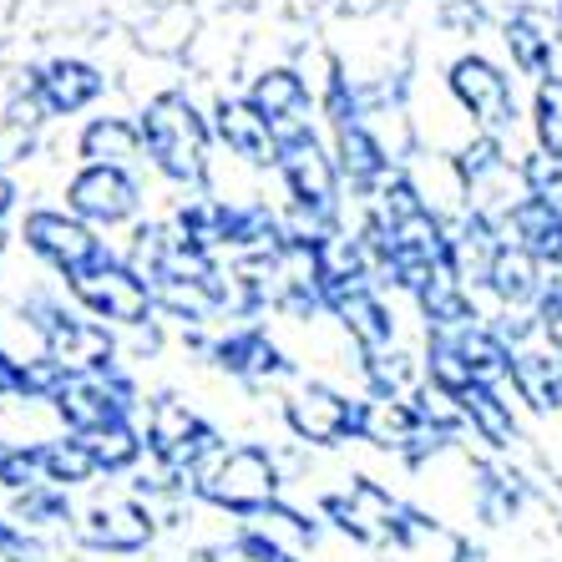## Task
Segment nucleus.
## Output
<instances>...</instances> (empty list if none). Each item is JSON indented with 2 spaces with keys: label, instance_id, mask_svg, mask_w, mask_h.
<instances>
[{
  "label": "nucleus",
  "instance_id": "f257e3e1",
  "mask_svg": "<svg viewBox=\"0 0 562 562\" xmlns=\"http://www.w3.org/2000/svg\"><path fill=\"white\" fill-rule=\"evenodd\" d=\"M137 127L147 143V168L168 188L198 193L209 183V168L218 157V137H213L209 106H198L188 87H162L137 106Z\"/></svg>",
  "mask_w": 562,
  "mask_h": 562
},
{
  "label": "nucleus",
  "instance_id": "f03ea898",
  "mask_svg": "<svg viewBox=\"0 0 562 562\" xmlns=\"http://www.w3.org/2000/svg\"><path fill=\"white\" fill-rule=\"evenodd\" d=\"M21 319H26V329L36 335L41 350L52 355L61 370H71V375L122 366L117 329L92 319V314L77 310V304H66L61 294H46V289L26 294V300H21Z\"/></svg>",
  "mask_w": 562,
  "mask_h": 562
},
{
  "label": "nucleus",
  "instance_id": "7ed1b4c3",
  "mask_svg": "<svg viewBox=\"0 0 562 562\" xmlns=\"http://www.w3.org/2000/svg\"><path fill=\"white\" fill-rule=\"evenodd\" d=\"M319 512H325L345 537L366 542V548L406 552V548H416V542H431L436 537V522L426 512L406 507V502L391 497V492L380 482H370V476H350V486H345V492H329V497L319 502Z\"/></svg>",
  "mask_w": 562,
  "mask_h": 562
},
{
  "label": "nucleus",
  "instance_id": "20e7f679",
  "mask_svg": "<svg viewBox=\"0 0 562 562\" xmlns=\"http://www.w3.org/2000/svg\"><path fill=\"white\" fill-rule=\"evenodd\" d=\"M147 457L157 461V482L162 486H188L193 492L198 471L209 467L213 457H218V426H213L209 416H198L193 406H188L183 395H153L147 401Z\"/></svg>",
  "mask_w": 562,
  "mask_h": 562
},
{
  "label": "nucleus",
  "instance_id": "39448f33",
  "mask_svg": "<svg viewBox=\"0 0 562 562\" xmlns=\"http://www.w3.org/2000/svg\"><path fill=\"white\" fill-rule=\"evenodd\" d=\"M446 97L457 102V112L467 117L471 132H486V137H502V143H512L517 127L527 122L522 97H517V77L482 52L451 56V66H446Z\"/></svg>",
  "mask_w": 562,
  "mask_h": 562
},
{
  "label": "nucleus",
  "instance_id": "423d86ee",
  "mask_svg": "<svg viewBox=\"0 0 562 562\" xmlns=\"http://www.w3.org/2000/svg\"><path fill=\"white\" fill-rule=\"evenodd\" d=\"M193 492L209 507L234 512V517H263L279 502V461L254 441L238 446H218V457L198 471Z\"/></svg>",
  "mask_w": 562,
  "mask_h": 562
},
{
  "label": "nucleus",
  "instance_id": "0eeeda50",
  "mask_svg": "<svg viewBox=\"0 0 562 562\" xmlns=\"http://www.w3.org/2000/svg\"><path fill=\"white\" fill-rule=\"evenodd\" d=\"M274 178L284 188V209L310 213L314 223H329V228H345V178L319 132L284 143Z\"/></svg>",
  "mask_w": 562,
  "mask_h": 562
},
{
  "label": "nucleus",
  "instance_id": "6e6552de",
  "mask_svg": "<svg viewBox=\"0 0 562 562\" xmlns=\"http://www.w3.org/2000/svg\"><path fill=\"white\" fill-rule=\"evenodd\" d=\"M66 294H71L77 310H87L92 319H102V325H112V329H143V325H153V314H157V300H153V289H147V279L137 274L122 254H106L92 269L71 274L66 279Z\"/></svg>",
  "mask_w": 562,
  "mask_h": 562
},
{
  "label": "nucleus",
  "instance_id": "1a4fd4ad",
  "mask_svg": "<svg viewBox=\"0 0 562 562\" xmlns=\"http://www.w3.org/2000/svg\"><path fill=\"white\" fill-rule=\"evenodd\" d=\"M15 244L61 279L81 274V269H92L97 259L112 254L106 249V238H102V228H92V223L77 218L71 209H52V203H36V209L21 213V223H15Z\"/></svg>",
  "mask_w": 562,
  "mask_h": 562
},
{
  "label": "nucleus",
  "instance_id": "9d476101",
  "mask_svg": "<svg viewBox=\"0 0 562 562\" xmlns=\"http://www.w3.org/2000/svg\"><path fill=\"white\" fill-rule=\"evenodd\" d=\"M137 406H147V401H137V385H132V375L122 366L66 375V385L52 401V411L61 416V426L71 436L102 431V426H112V420H132Z\"/></svg>",
  "mask_w": 562,
  "mask_h": 562
},
{
  "label": "nucleus",
  "instance_id": "9b49d317",
  "mask_svg": "<svg viewBox=\"0 0 562 562\" xmlns=\"http://www.w3.org/2000/svg\"><path fill=\"white\" fill-rule=\"evenodd\" d=\"M61 198L66 209L77 218H87L92 228H132V223H143V209H147L143 172L92 168V162H77V172H66Z\"/></svg>",
  "mask_w": 562,
  "mask_h": 562
},
{
  "label": "nucleus",
  "instance_id": "f8f14e48",
  "mask_svg": "<svg viewBox=\"0 0 562 562\" xmlns=\"http://www.w3.org/2000/svg\"><path fill=\"white\" fill-rule=\"evenodd\" d=\"M279 416L300 441L310 446H340L360 441V416H366V395H345L325 380H300L289 385L279 401Z\"/></svg>",
  "mask_w": 562,
  "mask_h": 562
},
{
  "label": "nucleus",
  "instance_id": "ddd939ff",
  "mask_svg": "<svg viewBox=\"0 0 562 562\" xmlns=\"http://www.w3.org/2000/svg\"><path fill=\"white\" fill-rule=\"evenodd\" d=\"M254 106H259V117L274 127L279 143H294V137H310L314 132V117H319V92L310 87L294 61H269L259 66L244 87Z\"/></svg>",
  "mask_w": 562,
  "mask_h": 562
},
{
  "label": "nucleus",
  "instance_id": "4468645a",
  "mask_svg": "<svg viewBox=\"0 0 562 562\" xmlns=\"http://www.w3.org/2000/svg\"><path fill=\"white\" fill-rule=\"evenodd\" d=\"M209 360L223 375L244 380V385H279V380L294 375V360L284 355V345L269 335L263 319H244V325H228L209 340Z\"/></svg>",
  "mask_w": 562,
  "mask_h": 562
},
{
  "label": "nucleus",
  "instance_id": "2eb2a0df",
  "mask_svg": "<svg viewBox=\"0 0 562 562\" xmlns=\"http://www.w3.org/2000/svg\"><path fill=\"white\" fill-rule=\"evenodd\" d=\"M71 532H77L81 548H92V552H143L157 527H153V512L137 497L102 492V497H92L71 517Z\"/></svg>",
  "mask_w": 562,
  "mask_h": 562
},
{
  "label": "nucleus",
  "instance_id": "dca6fc26",
  "mask_svg": "<svg viewBox=\"0 0 562 562\" xmlns=\"http://www.w3.org/2000/svg\"><path fill=\"white\" fill-rule=\"evenodd\" d=\"M213 117V137H218V153L244 162L254 172H274L279 168V153L284 143L274 137V127L259 117V106L249 97H234V92H218L209 106Z\"/></svg>",
  "mask_w": 562,
  "mask_h": 562
},
{
  "label": "nucleus",
  "instance_id": "f3484780",
  "mask_svg": "<svg viewBox=\"0 0 562 562\" xmlns=\"http://www.w3.org/2000/svg\"><path fill=\"white\" fill-rule=\"evenodd\" d=\"M502 52H507L512 71L527 77L532 87L562 81V46H558V31H552V15L532 11V5L512 11L502 21Z\"/></svg>",
  "mask_w": 562,
  "mask_h": 562
},
{
  "label": "nucleus",
  "instance_id": "a211bd4d",
  "mask_svg": "<svg viewBox=\"0 0 562 562\" xmlns=\"http://www.w3.org/2000/svg\"><path fill=\"white\" fill-rule=\"evenodd\" d=\"M31 81H36V92L52 117H81V112H92L106 97V87H112L102 66L87 61V56H52V61H41L36 71H31Z\"/></svg>",
  "mask_w": 562,
  "mask_h": 562
},
{
  "label": "nucleus",
  "instance_id": "6ab92c4d",
  "mask_svg": "<svg viewBox=\"0 0 562 562\" xmlns=\"http://www.w3.org/2000/svg\"><path fill=\"white\" fill-rule=\"evenodd\" d=\"M71 153L77 162H92V168H122V172H143L147 168V143L143 127H137V112H97L77 127L71 137Z\"/></svg>",
  "mask_w": 562,
  "mask_h": 562
},
{
  "label": "nucleus",
  "instance_id": "aec40b11",
  "mask_svg": "<svg viewBox=\"0 0 562 562\" xmlns=\"http://www.w3.org/2000/svg\"><path fill=\"white\" fill-rule=\"evenodd\" d=\"M329 153H335V162H340V178L345 188H350L355 198L375 193L385 178H391L401 162L391 157V147L375 137V127L370 122H345V127H329Z\"/></svg>",
  "mask_w": 562,
  "mask_h": 562
},
{
  "label": "nucleus",
  "instance_id": "412c9836",
  "mask_svg": "<svg viewBox=\"0 0 562 562\" xmlns=\"http://www.w3.org/2000/svg\"><path fill=\"white\" fill-rule=\"evenodd\" d=\"M446 234H451V263H457V274L467 279V289L471 294L486 289V274H492V263H497L502 244H507L502 218H492V213H482V209H467L446 223Z\"/></svg>",
  "mask_w": 562,
  "mask_h": 562
},
{
  "label": "nucleus",
  "instance_id": "4be33fe9",
  "mask_svg": "<svg viewBox=\"0 0 562 562\" xmlns=\"http://www.w3.org/2000/svg\"><path fill=\"white\" fill-rule=\"evenodd\" d=\"M502 234H507L517 249L532 254L548 274H562V203L522 193L512 203L507 218H502Z\"/></svg>",
  "mask_w": 562,
  "mask_h": 562
},
{
  "label": "nucleus",
  "instance_id": "5701e85b",
  "mask_svg": "<svg viewBox=\"0 0 562 562\" xmlns=\"http://www.w3.org/2000/svg\"><path fill=\"white\" fill-rule=\"evenodd\" d=\"M329 319L350 335L355 355H385V350H395V310L385 304L380 284L355 289V294L335 300V304H329Z\"/></svg>",
  "mask_w": 562,
  "mask_h": 562
},
{
  "label": "nucleus",
  "instance_id": "b1692460",
  "mask_svg": "<svg viewBox=\"0 0 562 562\" xmlns=\"http://www.w3.org/2000/svg\"><path fill=\"white\" fill-rule=\"evenodd\" d=\"M512 395L532 416H562V355L552 345H522L512 360Z\"/></svg>",
  "mask_w": 562,
  "mask_h": 562
},
{
  "label": "nucleus",
  "instance_id": "393cba45",
  "mask_svg": "<svg viewBox=\"0 0 562 562\" xmlns=\"http://www.w3.org/2000/svg\"><path fill=\"white\" fill-rule=\"evenodd\" d=\"M172 228L183 244H193L198 254H209V259H228V238H234V203H223V198L203 193L198 188L193 198H183L178 209L168 213Z\"/></svg>",
  "mask_w": 562,
  "mask_h": 562
},
{
  "label": "nucleus",
  "instance_id": "a878e982",
  "mask_svg": "<svg viewBox=\"0 0 562 562\" xmlns=\"http://www.w3.org/2000/svg\"><path fill=\"white\" fill-rule=\"evenodd\" d=\"M457 411L467 420V431H476L492 451H512L522 441V426H517V411H512V391H497V385H461Z\"/></svg>",
  "mask_w": 562,
  "mask_h": 562
},
{
  "label": "nucleus",
  "instance_id": "bb28decb",
  "mask_svg": "<svg viewBox=\"0 0 562 562\" xmlns=\"http://www.w3.org/2000/svg\"><path fill=\"white\" fill-rule=\"evenodd\" d=\"M542 289H548V269L507 238L497 263H492V274H486V294L497 300L502 314H522V310H537Z\"/></svg>",
  "mask_w": 562,
  "mask_h": 562
},
{
  "label": "nucleus",
  "instance_id": "cd10ccee",
  "mask_svg": "<svg viewBox=\"0 0 562 562\" xmlns=\"http://www.w3.org/2000/svg\"><path fill=\"white\" fill-rule=\"evenodd\" d=\"M92 476H102V467H97L92 446L81 441V436H56V441H41V482L61 486V492H77V486H87Z\"/></svg>",
  "mask_w": 562,
  "mask_h": 562
},
{
  "label": "nucleus",
  "instance_id": "c85d7f7f",
  "mask_svg": "<svg viewBox=\"0 0 562 562\" xmlns=\"http://www.w3.org/2000/svg\"><path fill=\"white\" fill-rule=\"evenodd\" d=\"M81 441L92 446L97 467L106 471V476H117V471H132L137 461H143L147 451V436L137 420H112V426H102V431H87Z\"/></svg>",
  "mask_w": 562,
  "mask_h": 562
},
{
  "label": "nucleus",
  "instance_id": "c756f323",
  "mask_svg": "<svg viewBox=\"0 0 562 562\" xmlns=\"http://www.w3.org/2000/svg\"><path fill=\"white\" fill-rule=\"evenodd\" d=\"M527 127H532V147H542L548 157H562V81L532 87Z\"/></svg>",
  "mask_w": 562,
  "mask_h": 562
},
{
  "label": "nucleus",
  "instance_id": "7c9ffc66",
  "mask_svg": "<svg viewBox=\"0 0 562 562\" xmlns=\"http://www.w3.org/2000/svg\"><path fill=\"white\" fill-rule=\"evenodd\" d=\"M77 512H71V497H66L61 486L52 482H36L26 492H15V522L21 527H56V522H71Z\"/></svg>",
  "mask_w": 562,
  "mask_h": 562
},
{
  "label": "nucleus",
  "instance_id": "2f4dec72",
  "mask_svg": "<svg viewBox=\"0 0 562 562\" xmlns=\"http://www.w3.org/2000/svg\"><path fill=\"white\" fill-rule=\"evenodd\" d=\"M41 482V441H5L0 436V486L26 492Z\"/></svg>",
  "mask_w": 562,
  "mask_h": 562
},
{
  "label": "nucleus",
  "instance_id": "473e14b6",
  "mask_svg": "<svg viewBox=\"0 0 562 562\" xmlns=\"http://www.w3.org/2000/svg\"><path fill=\"white\" fill-rule=\"evenodd\" d=\"M476 512H482L486 522H507L512 512H517V476H502L497 467H486V461H476Z\"/></svg>",
  "mask_w": 562,
  "mask_h": 562
},
{
  "label": "nucleus",
  "instance_id": "72a5a7b5",
  "mask_svg": "<svg viewBox=\"0 0 562 562\" xmlns=\"http://www.w3.org/2000/svg\"><path fill=\"white\" fill-rule=\"evenodd\" d=\"M522 188L532 198L562 203V157H548L542 147H527L522 153Z\"/></svg>",
  "mask_w": 562,
  "mask_h": 562
},
{
  "label": "nucleus",
  "instance_id": "f704fd0d",
  "mask_svg": "<svg viewBox=\"0 0 562 562\" xmlns=\"http://www.w3.org/2000/svg\"><path fill=\"white\" fill-rule=\"evenodd\" d=\"M537 335H542V345H552V350L562 355V274L548 279V289H542V300H537Z\"/></svg>",
  "mask_w": 562,
  "mask_h": 562
},
{
  "label": "nucleus",
  "instance_id": "c9c22d12",
  "mask_svg": "<svg viewBox=\"0 0 562 562\" xmlns=\"http://www.w3.org/2000/svg\"><path fill=\"white\" fill-rule=\"evenodd\" d=\"M0 562H46V548H41L36 537H26L21 522L0 517Z\"/></svg>",
  "mask_w": 562,
  "mask_h": 562
},
{
  "label": "nucleus",
  "instance_id": "e433bc0d",
  "mask_svg": "<svg viewBox=\"0 0 562 562\" xmlns=\"http://www.w3.org/2000/svg\"><path fill=\"white\" fill-rule=\"evenodd\" d=\"M238 552H244V558H254V562H300V558H294V552L274 548V542H269V537H263V532H254V527H249V532H244V537H238Z\"/></svg>",
  "mask_w": 562,
  "mask_h": 562
},
{
  "label": "nucleus",
  "instance_id": "4c0bfd02",
  "mask_svg": "<svg viewBox=\"0 0 562 562\" xmlns=\"http://www.w3.org/2000/svg\"><path fill=\"white\" fill-rule=\"evenodd\" d=\"M15 203H21V188H15V178L5 168H0V223L15 213Z\"/></svg>",
  "mask_w": 562,
  "mask_h": 562
},
{
  "label": "nucleus",
  "instance_id": "58836bf2",
  "mask_svg": "<svg viewBox=\"0 0 562 562\" xmlns=\"http://www.w3.org/2000/svg\"><path fill=\"white\" fill-rule=\"evenodd\" d=\"M193 562H244V552H238V542L234 548H203Z\"/></svg>",
  "mask_w": 562,
  "mask_h": 562
},
{
  "label": "nucleus",
  "instance_id": "ea45409f",
  "mask_svg": "<svg viewBox=\"0 0 562 562\" xmlns=\"http://www.w3.org/2000/svg\"><path fill=\"white\" fill-rule=\"evenodd\" d=\"M0 401H11V350H0Z\"/></svg>",
  "mask_w": 562,
  "mask_h": 562
},
{
  "label": "nucleus",
  "instance_id": "a19ab883",
  "mask_svg": "<svg viewBox=\"0 0 562 562\" xmlns=\"http://www.w3.org/2000/svg\"><path fill=\"white\" fill-rule=\"evenodd\" d=\"M552 31H558V46H562V0L552 5Z\"/></svg>",
  "mask_w": 562,
  "mask_h": 562
},
{
  "label": "nucleus",
  "instance_id": "79ce46f5",
  "mask_svg": "<svg viewBox=\"0 0 562 562\" xmlns=\"http://www.w3.org/2000/svg\"><path fill=\"white\" fill-rule=\"evenodd\" d=\"M5 249H11V234H5V223H0V259H5Z\"/></svg>",
  "mask_w": 562,
  "mask_h": 562
}]
</instances>
